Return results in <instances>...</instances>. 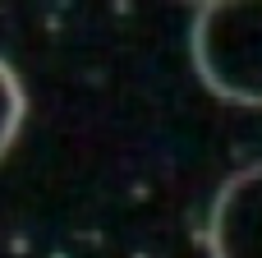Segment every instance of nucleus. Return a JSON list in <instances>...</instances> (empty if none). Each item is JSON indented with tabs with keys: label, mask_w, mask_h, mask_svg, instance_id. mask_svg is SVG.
<instances>
[{
	"label": "nucleus",
	"mask_w": 262,
	"mask_h": 258,
	"mask_svg": "<svg viewBox=\"0 0 262 258\" xmlns=\"http://www.w3.org/2000/svg\"><path fill=\"white\" fill-rule=\"evenodd\" d=\"M212 258H262V162L235 171L207 212Z\"/></svg>",
	"instance_id": "f03ea898"
},
{
	"label": "nucleus",
	"mask_w": 262,
	"mask_h": 258,
	"mask_svg": "<svg viewBox=\"0 0 262 258\" xmlns=\"http://www.w3.org/2000/svg\"><path fill=\"white\" fill-rule=\"evenodd\" d=\"M193 5H198V9H203V5H212V0H193Z\"/></svg>",
	"instance_id": "20e7f679"
},
{
	"label": "nucleus",
	"mask_w": 262,
	"mask_h": 258,
	"mask_svg": "<svg viewBox=\"0 0 262 258\" xmlns=\"http://www.w3.org/2000/svg\"><path fill=\"white\" fill-rule=\"evenodd\" d=\"M23 115H28L23 83H18L14 65L0 60V162H5V152L14 148V138H18V129H23Z\"/></svg>",
	"instance_id": "7ed1b4c3"
},
{
	"label": "nucleus",
	"mask_w": 262,
	"mask_h": 258,
	"mask_svg": "<svg viewBox=\"0 0 262 258\" xmlns=\"http://www.w3.org/2000/svg\"><path fill=\"white\" fill-rule=\"evenodd\" d=\"M189 55L207 92L262 106V0H212L198 9Z\"/></svg>",
	"instance_id": "f257e3e1"
}]
</instances>
